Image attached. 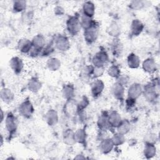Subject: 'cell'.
<instances>
[{"mask_svg":"<svg viewBox=\"0 0 160 160\" xmlns=\"http://www.w3.org/2000/svg\"><path fill=\"white\" fill-rule=\"evenodd\" d=\"M68 27H69V30L71 31H78V28H79V23L78 20L76 18H72L69 21V23H68Z\"/></svg>","mask_w":160,"mask_h":160,"instance_id":"7a4b0ae2","label":"cell"},{"mask_svg":"<svg viewBox=\"0 0 160 160\" xmlns=\"http://www.w3.org/2000/svg\"><path fill=\"white\" fill-rule=\"evenodd\" d=\"M26 3L25 1H16L14 4V9L17 12H21L25 8Z\"/></svg>","mask_w":160,"mask_h":160,"instance_id":"3957f363","label":"cell"},{"mask_svg":"<svg viewBox=\"0 0 160 160\" xmlns=\"http://www.w3.org/2000/svg\"><path fill=\"white\" fill-rule=\"evenodd\" d=\"M83 5V10L86 16L88 17L92 16L94 14V12H95L94 4L91 2H86Z\"/></svg>","mask_w":160,"mask_h":160,"instance_id":"6da1fadb","label":"cell"},{"mask_svg":"<svg viewBox=\"0 0 160 160\" xmlns=\"http://www.w3.org/2000/svg\"><path fill=\"white\" fill-rule=\"evenodd\" d=\"M14 119L12 117H10V118H8L7 119V126L8 127V128L9 130V131H12V130H14L15 128L16 123L14 122Z\"/></svg>","mask_w":160,"mask_h":160,"instance_id":"277c9868","label":"cell"}]
</instances>
